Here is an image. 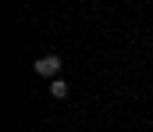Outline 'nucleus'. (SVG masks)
<instances>
[{"mask_svg": "<svg viewBox=\"0 0 153 132\" xmlns=\"http://www.w3.org/2000/svg\"><path fill=\"white\" fill-rule=\"evenodd\" d=\"M57 72H61V57L57 54H46V57H36V75H43V79H57Z\"/></svg>", "mask_w": 153, "mask_h": 132, "instance_id": "nucleus-1", "label": "nucleus"}, {"mask_svg": "<svg viewBox=\"0 0 153 132\" xmlns=\"http://www.w3.org/2000/svg\"><path fill=\"white\" fill-rule=\"evenodd\" d=\"M50 96H53V100H64V96H68V82H64V79H53V82H50Z\"/></svg>", "mask_w": 153, "mask_h": 132, "instance_id": "nucleus-2", "label": "nucleus"}]
</instances>
